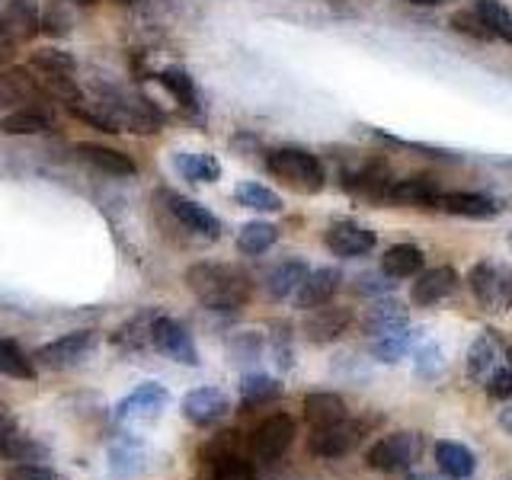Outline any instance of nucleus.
<instances>
[{"label":"nucleus","instance_id":"4c0bfd02","mask_svg":"<svg viewBox=\"0 0 512 480\" xmlns=\"http://www.w3.org/2000/svg\"><path fill=\"white\" fill-rule=\"evenodd\" d=\"M32 68L39 74H74V58L61 48H42V52L32 55Z\"/></svg>","mask_w":512,"mask_h":480},{"label":"nucleus","instance_id":"9b49d317","mask_svg":"<svg viewBox=\"0 0 512 480\" xmlns=\"http://www.w3.org/2000/svg\"><path fill=\"white\" fill-rule=\"evenodd\" d=\"M0 26H4V32L16 45L29 42L42 29L39 0H7V7L0 10Z\"/></svg>","mask_w":512,"mask_h":480},{"label":"nucleus","instance_id":"c85d7f7f","mask_svg":"<svg viewBox=\"0 0 512 480\" xmlns=\"http://www.w3.org/2000/svg\"><path fill=\"white\" fill-rule=\"evenodd\" d=\"M0 375H10L16 381H36V362L16 346L13 340H0Z\"/></svg>","mask_w":512,"mask_h":480},{"label":"nucleus","instance_id":"bb28decb","mask_svg":"<svg viewBox=\"0 0 512 480\" xmlns=\"http://www.w3.org/2000/svg\"><path fill=\"white\" fill-rule=\"evenodd\" d=\"M52 125H55V119L48 116L45 109L26 106V109H16V112H10V116L0 119V132L4 135H42Z\"/></svg>","mask_w":512,"mask_h":480},{"label":"nucleus","instance_id":"4468645a","mask_svg":"<svg viewBox=\"0 0 512 480\" xmlns=\"http://www.w3.org/2000/svg\"><path fill=\"white\" fill-rule=\"evenodd\" d=\"M164 199L170 202L173 218L180 221L186 231L199 234V237H208V240H218L221 237V221L212 212H208L205 205L192 202L186 196H173V192H164Z\"/></svg>","mask_w":512,"mask_h":480},{"label":"nucleus","instance_id":"5701e85b","mask_svg":"<svg viewBox=\"0 0 512 480\" xmlns=\"http://www.w3.org/2000/svg\"><path fill=\"white\" fill-rule=\"evenodd\" d=\"M173 170L189 183H218V176H221L218 160L212 154H199V151H176Z\"/></svg>","mask_w":512,"mask_h":480},{"label":"nucleus","instance_id":"de8ad7c7","mask_svg":"<svg viewBox=\"0 0 512 480\" xmlns=\"http://www.w3.org/2000/svg\"><path fill=\"white\" fill-rule=\"evenodd\" d=\"M407 4H413V7H439V4H445V0H407Z\"/></svg>","mask_w":512,"mask_h":480},{"label":"nucleus","instance_id":"0eeeda50","mask_svg":"<svg viewBox=\"0 0 512 480\" xmlns=\"http://www.w3.org/2000/svg\"><path fill=\"white\" fill-rule=\"evenodd\" d=\"M151 346L157 352H164L167 359L180 362V365H199V349L192 333L173 317H160L154 320V330H151Z\"/></svg>","mask_w":512,"mask_h":480},{"label":"nucleus","instance_id":"1a4fd4ad","mask_svg":"<svg viewBox=\"0 0 512 480\" xmlns=\"http://www.w3.org/2000/svg\"><path fill=\"white\" fill-rule=\"evenodd\" d=\"M359 439H362V426L352 423L346 416V420L333 423V426L314 429L311 439H308V448H311V455H317V458H343L359 445Z\"/></svg>","mask_w":512,"mask_h":480},{"label":"nucleus","instance_id":"9d476101","mask_svg":"<svg viewBox=\"0 0 512 480\" xmlns=\"http://www.w3.org/2000/svg\"><path fill=\"white\" fill-rule=\"evenodd\" d=\"M231 413V400L218 388H196L183 397V416L192 426H215Z\"/></svg>","mask_w":512,"mask_h":480},{"label":"nucleus","instance_id":"412c9836","mask_svg":"<svg viewBox=\"0 0 512 480\" xmlns=\"http://www.w3.org/2000/svg\"><path fill=\"white\" fill-rule=\"evenodd\" d=\"M404 327H407V308L400 301H378L362 317V330L368 336H384Z\"/></svg>","mask_w":512,"mask_h":480},{"label":"nucleus","instance_id":"f03ea898","mask_svg":"<svg viewBox=\"0 0 512 480\" xmlns=\"http://www.w3.org/2000/svg\"><path fill=\"white\" fill-rule=\"evenodd\" d=\"M269 173L276 176L279 183H285L288 189L301 192V196H314V192L324 189V167L320 160L301 148H279L266 157Z\"/></svg>","mask_w":512,"mask_h":480},{"label":"nucleus","instance_id":"a878e982","mask_svg":"<svg viewBox=\"0 0 512 480\" xmlns=\"http://www.w3.org/2000/svg\"><path fill=\"white\" fill-rule=\"evenodd\" d=\"M420 269H423V250L413 244H397L381 260V272L388 279H413Z\"/></svg>","mask_w":512,"mask_h":480},{"label":"nucleus","instance_id":"8fccbe9b","mask_svg":"<svg viewBox=\"0 0 512 480\" xmlns=\"http://www.w3.org/2000/svg\"><path fill=\"white\" fill-rule=\"evenodd\" d=\"M112 4H135V0H112Z\"/></svg>","mask_w":512,"mask_h":480},{"label":"nucleus","instance_id":"09e8293b","mask_svg":"<svg viewBox=\"0 0 512 480\" xmlns=\"http://www.w3.org/2000/svg\"><path fill=\"white\" fill-rule=\"evenodd\" d=\"M407 480H442V477H432V474H410ZM445 480H452V477H445Z\"/></svg>","mask_w":512,"mask_h":480},{"label":"nucleus","instance_id":"dca6fc26","mask_svg":"<svg viewBox=\"0 0 512 480\" xmlns=\"http://www.w3.org/2000/svg\"><path fill=\"white\" fill-rule=\"evenodd\" d=\"M340 269L333 266H324V269H314L308 279H304V285L298 288L295 295V304L301 311H314V308H324V304L333 301V295L340 292Z\"/></svg>","mask_w":512,"mask_h":480},{"label":"nucleus","instance_id":"f3484780","mask_svg":"<svg viewBox=\"0 0 512 480\" xmlns=\"http://www.w3.org/2000/svg\"><path fill=\"white\" fill-rule=\"evenodd\" d=\"M304 336H308L311 343H333L340 340L346 333L349 320H352V311L349 308H314V311H304Z\"/></svg>","mask_w":512,"mask_h":480},{"label":"nucleus","instance_id":"e433bc0d","mask_svg":"<svg viewBox=\"0 0 512 480\" xmlns=\"http://www.w3.org/2000/svg\"><path fill=\"white\" fill-rule=\"evenodd\" d=\"M413 346V333L404 327V330H394V333H384V336H375V356L381 362H397L404 352Z\"/></svg>","mask_w":512,"mask_h":480},{"label":"nucleus","instance_id":"3c124183","mask_svg":"<svg viewBox=\"0 0 512 480\" xmlns=\"http://www.w3.org/2000/svg\"><path fill=\"white\" fill-rule=\"evenodd\" d=\"M71 4H93V0H71Z\"/></svg>","mask_w":512,"mask_h":480},{"label":"nucleus","instance_id":"20e7f679","mask_svg":"<svg viewBox=\"0 0 512 480\" xmlns=\"http://www.w3.org/2000/svg\"><path fill=\"white\" fill-rule=\"evenodd\" d=\"M96 346V333L93 330H74V333H64L58 340L45 343L36 349V359L42 368L48 372H64V368H74L84 362Z\"/></svg>","mask_w":512,"mask_h":480},{"label":"nucleus","instance_id":"7c9ffc66","mask_svg":"<svg viewBox=\"0 0 512 480\" xmlns=\"http://www.w3.org/2000/svg\"><path fill=\"white\" fill-rule=\"evenodd\" d=\"M234 199L244 208H253V212H269V215L282 212V199L263 183H240L234 189Z\"/></svg>","mask_w":512,"mask_h":480},{"label":"nucleus","instance_id":"37998d69","mask_svg":"<svg viewBox=\"0 0 512 480\" xmlns=\"http://www.w3.org/2000/svg\"><path fill=\"white\" fill-rule=\"evenodd\" d=\"M442 368V349L436 343H423L416 349V372L423 378H432Z\"/></svg>","mask_w":512,"mask_h":480},{"label":"nucleus","instance_id":"49530a36","mask_svg":"<svg viewBox=\"0 0 512 480\" xmlns=\"http://www.w3.org/2000/svg\"><path fill=\"white\" fill-rule=\"evenodd\" d=\"M500 426H503V429L509 432V436H512V404L500 413Z\"/></svg>","mask_w":512,"mask_h":480},{"label":"nucleus","instance_id":"c9c22d12","mask_svg":"<svg viewBox=\"0 0 512 480\" xmlns=\"http://www.w3.org/2000/svg\"><path fill=\"white\" fill-rule=\"evenodd\" d=\"M474 10L484 16V23L493 32V39H503L512 45V13L500 4V0H477Z\"/></svg>","mask_w":512,"mask_h":480},{"label":"nucleus","instance_id":"a19ab883","mask_svg":"<svg viewBox=\"0 0 512 480\" xmlns=\"http://www.w3.org/2000/svg\"><path fill=\"white\" fill-rule=\"evenodd\" d=\"M42 29L48 36H64V32L71 29V16L61 7V0H52V4H48V10L42 16Z\"/></svg>","mask_w":512,"mask_h":480},{"label":"nucleus","instance_id":"ea45409f","mask_svg":"<svg viewBox=\"0 0 512 480\" xmlns=\"http://www.w3.org/2000/svg\"><path fill=\"white\" fill-rule=\"evenodd\" d=\"M484 384H487V394H490V397H500V400L512 397V349H506L503 365L496 368V372H493Z\"/></svg>","mask_w":512,"mask_h":480},{"label":"nucleus","instance_id":"c03bdc74","mask_svg":"<svg viewBox=\"0 0 512 480\" xmlns=\"http://www.w3.org/2000/svg\"><path fill=\"white\" fill-rule=\"evenodd\" d=\"M356 282H359V285H356V292H362V295H375V292H388V288H394L391 279H388V282H381L378 276H359Z\"/></svg>","mask_w":512,"mask_h":480},{"label":"nucleus","instance_id":"f704fd0d","mask_svg":"<svg viewBox=\"0 0 512 480\" xmlns=\"http://www.w3.org/2000/svg\"><path fill=\"white\" fill-rule=\"evenodd\" d=\"M112 474H116L119 480H132L141 474L144 468V452H141V445L138 442H122L112 448Z\"/></svg>","mask_w":512,"mask_h":480},{"label":"nucleus","instance_id":"6e6552de","mask_svg":"<svg viewBox=\"0 0 512 480\" xmlns=\"http://www.w3.org/2000/svg\"><path fill=\"white\" fill-rule=\"evenodd\" d=\"M167 400H170V394H167L164 384L144 381V384H138L132 394L119 400L116 420L119 423H148V420H154V416L167 407Z\"/></svg>","mask_w":512,"mask_h":480},{"label":"nucleus","instance_id":"b1692460","mask_svg":"<svg viewBox=\"0 0 512 480\" xmlns=\"http://www.w3.org/2000/svg\"><path fill=\"white\" fill-rule=\"evenodd\" d=\"M436 464L442 477H452V480H468L477 468V458L468 445L461 442H439L436 445Z\"/></svg>","mask_w":512,"mask_h":480},{"label":"nucleus","instance_id":"79ce46f5","mask_svg":"<svg viewBox=\"0 0 512 480\" xmlns=\"http://www.w3.org/2000/svg\"><path fill=\"white\" fill-rule=\"evenodd\" d=\"M4 480H61L52 468L45 464H13V468L4 471Z\"/></svg>","mask_w":512,"mask_h":480},{"label":"nucleus","instance_id":"6ab92c4d","mask_svg":"<svg viewBox=\"0 0 512 480\" xmlns=\"http://www.w3.org/2000/svg\"><path fill=\"white\" fill-rule=\"evenodd\" d=\"M439 199H442V192L432 186L429 180H400V183H391L388 189V199L384 202H394L400 208H439Z\"/></svg>","mask_w":512,"mask_h":480},{"label":"nucleus","instance_id":"a211bd4d","mask_svg":"<svg viewBox=\"0 0 512 480\" xmlns=\"http://www.w3.org/2000/svg\"><path fill=\"white\" fill-rule=\"evenodd\" d=\"M77 157H84L90 167L103 170L109 176H135V160L116 151V148H106V144H96V141H80L77 144Z\"/></svg>","mask_w":512,"mask_h":480},{"label":"nucleus","instance_id":"58836bf2","mask_svg":"<svg viewBox=\"0 0 512 480\" xmlns=\"http://www.w3.org/2000/svg\"><path fill=\"white\" fill-rule=\"evenodd\" d=\"M452 26L458 32H464V36H474V39H493L490 26L484 23V16H480L477 10H458L452 13Z\"/></svg>","mask_w":512,"mask_h":480},{"label":"nucleus","instance_id":"2f4dec72","mask_svg":"<svg viewBox=\"0 0 512 480\" xmlns=\"http://www.w3.org/2000/svg\"><path fill=\"white\" fill-rule=\"evenodd\" d=\"M157 80H160V87H167L170 90V96L180 106H186V109H192L196 112L199 109V93H196V84H192V77L186 74V71H180V68H167V71H160L157 74Z\"/></svg>","mask_w":512,"mask_h":480},{"label":"nucleus","instance_id":"7ed1b4c3","mask_svg":"<svg viewBox=\"0 0 512 480\" xmlns=\"http://www.w3.org/2000/svg\"><path fill=\"white\" fill-rule=\"evenodd\" d=\"M468 285L484 311H509L512 308V272L503 263L484 260L471 269Z\"/></svg>","mask_w":512,"mask_h":480},{"label":"nucleus","instance_id":"c756f323","mask_svg":"<svg viewBox=\"0 0 512 480\" xmlns=\"http://www.w3.org/2000/svg\"><path fill=\"white\" fill-rule=\"evenodd\" d=\"M279 397H282V384L269 375H247L240 381V404L244 407H263Z\"/></svg>","mask_w":512,"mask_h":480},{"label":"nucleus","instance_id":"4be33fe9","mask_svg":"<svg viewBox=\"0 0 512 480\" xmlns=\"http://www.w3.org/2000/svg\"><path fill=\"white\" fill-rule=\"evenodd\" d=\"M308 276H311V269L304 266L301 260H285L266 276V292H269V298L285 301V298L298 295V288L304 285V279H308Z\"/></svg>","mask_w":512,"mask_h":480},{"label":"nucleus","instance_id":"aec40b11","mask_svg":"<svg viewBox=\"0 0 512 480\" xmlns=\"http://www.w3.org/2000/svg\"><path fill=\"white\" fill-rule=\"evenodd\" d=\"M304 420L311 423V429L340 423V420H346V400L340 394H330V391L308 394L304 397Z\"/></svg>","mask_w":512,"mask_h":480},{"label":"nucleus","instance_id":"393cba45","mask_svg":"<svg viewBox=\"0 0 512 480\" xmlns=\"http://www.w3.org/2000/svg\"><path fill=\"white\" fill-rule=\"evenodd\" d=\"M439 208L458 218H493L500 212V205L487 196H477V192H442Z\"/></svg>","mask_w":512,"mask_h":480},{"label":"nucleus","instance_id":"39448f33","mask_svg":"<svg viewBox=\"0 0 512 480\" xmlns=\"http://www.w3.org/2000/svg\"><path fill=\"white\" fill-rule=\"evenodd\" d=\"M420 458V436L416 432H391V436L378 439L368 448V464L381 474H400L413 468V461Z\"/></svg>","mask_w":512,"mask_h":480},{"label":"nucleus","instance_id":"a18cd8bd","mask_svg":"<svg viewBox=\"0 0 512 480\" xmlns=\"http://www.w3.org/2000/svg\"><path fill=\"white\" fill-rule=\"evenodd\" d=\"M16 48H20V45H16V42L7 36V32H4V26H0V68H4V64H10V61H13Z\"/></svg>","mask_w":512,"mask_h":480},{"label":"nucleus","instance_id":"423d86ee","mask_svg":"<svg viewBox=\"0 0 512 480\" xmlns=\"http://www.w3.org/2000/svg\"><path fill=\"white\" fill-rule=\"evenodd\" d=\"M295 442V420L288 413H276L256 426L253 439H250V452L256 461H276L288 452V445Z\"/></svg>","mask_w":512,"mask_h":480},{"label":"nucleus","instance_id":"2eb2a0df","mask_svg":"<svg viewBox=\"0 0 512 480\" xmlns=\"http://www.w3.org/2000/svg\"><path fill=\"white\" fill-rule=\"evenodd\" d=\"M458 288V272L452 266H436V269H426L416 276L413 282V304H420V308H432V304L445 301Z\"/></svg>","mask_w":512,"mask_h":480},{"label":"nucleus","instance_id":"ddd939ff","mask_svg":"<svg viewBox=\"0 0 512 480\" xmlns=\"http://www.w3.org/2000/svg\"><path fill=\"white\" fill-rule=\"evenodd\" d=\"M506 359V346H503V336L496 333V330H484L474 340V346L468 349V378L474 381H487L496 368L503 365Z\"/></svg>","mask_w":512,"mask_h":480},{"label":"nucleus","instance_id":"72a5a7b5","mask_svg":"<svg viewBox=\"0 0 512 480\" xmlns=\"http://www.w3.org/2000/svg\"><path fill=\"white\" fill-rule=\"evenodd\" d=\"M42 458V445H36L29 436H20L16 429L0 432V461H32Z\"/></svg>","mask_w":512,"mask_h":480},{"label":"nucleus","instance_id":"cd10ccee","mask_svg":"<svg viewBox=\"0 0 512 480\" xmlns=\"http://www.w3.org/2000/svg\"><path fill=\"white\" fill-rule=\"evenodd\" d=\"M276 237H279L276 224H269V221H250L237 234V250L247 253V256H260V253H266L272 244H276Z\"/></svg>","mask_w":512,"mask_h":480},{"label":"nucleus","instance_id":"473e14b6","mask_svg":"<svg viewBox=\"0 0 512 480\" xmlns=\"http://www.w3.org/2000/svg\"><path fill=\"white\" fill-rule=\"evenodd\" d=\"M154 320H157V314H138V317L128 320L125 327H119V333L112 336V340H116V346H122V349H141V346H148L151 343Z\"/></svg>","mask_w":512,"mask_h":480},{"label":"nucleus","instance_id":"603ef678","mask_svg":"<svg viewBox=\"0 0 512 480\" xmlns=\"http://www.w3.org/2000/svg\"><path fill=\"white\" fill-rule=\"evenodd\" d=\"M509 247H512V231H509Z\"/></svg>","mask_w":512,"mask_h":480},{"label":"nucleus","instance_id":"f257e3e1","mask_svg":"<svg viewBox=\"0 0 512 480\" xmlns=\"http://www.w3.org/2000/svg\"><path fill=\"white\" fill-rule=\"evenodd\" d=\"M186 285L199 304L212 311H237L250 301V276L237 266L196 263L186 269Z\"/></svg>","mask_w":512,"mask_h":480},{"label":"nucleus","instance_id":"f8f14e48","mask_svg":"<svg viewBox=\"0 0 512 480\" xmlns=\"http://www.w3.org/2000/svg\"><path fill=\"white\" fill-rule=\"evenodd\" d=\"M324 244L333 256H365L368 250L375 247V231L372 228H362L356 221H336L327 228Z\"/></svg>","mask_w":512,"mask_h":480}]
</instances>
